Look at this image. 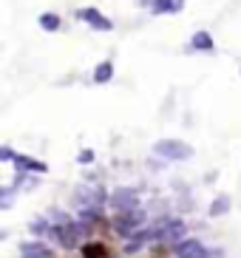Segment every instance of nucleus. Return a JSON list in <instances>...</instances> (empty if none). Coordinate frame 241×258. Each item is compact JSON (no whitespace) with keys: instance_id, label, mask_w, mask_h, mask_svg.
I'll use <instances>...</instances> for the list:
<instances>
[{"instance_id":"f257e3e1","label":"nucleus","mask_w":241,"mask_h":258,"mask_svg":"<svg viewBox=\"0 0 241 258\" xmlns=\"http://www.w3.org/2000/svg\"><path fill=\"white\" fill-rule=\"evenodd\" d=\"M116 255V250H113L108 241H88L83 244V258H113Z\"/></svg>"}]
</instances>
